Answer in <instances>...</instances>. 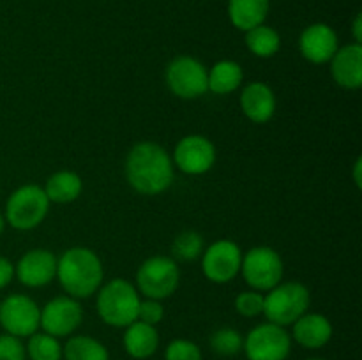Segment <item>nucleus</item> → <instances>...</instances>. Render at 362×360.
I'll return each instance as SVG.
<instances>
[{
	"label": "nucleus",
	"instance_id": "1",
	"mask_svg": "<svg viewBox=\"0 0 362 360\" xmlns=\"http://www.w3.org/2000/svg\"><path fill=\"white\" fill-rule=\"evenodd\" d=\"M126 176L136 193L154 196L172 186L173 161L161 145L141 141L127 154Z\"/></svg>",
	"mask_w": 362,
	"mask_h": 360
},
{
	"label": "nucleus",
	"instance_id": "2",
	"mask_svg": "<svg viewBox=\"0 0 362 360\" xmlns=\"http://www.w3.org/2000/svg\"><path fill=\"white\" fill-rule=\"evenodd\" d=\"M60 286L73 299H88L103 282V263L88 247H71L57 260Z\"/></svg>",
	"mask_w": 362,
	"mask_h": 360
},
{
	"label": "nucleus",
	"instance_id": "3",
	"mask_svg": "<svg viewBox=\"0 0 362 360\" xmlns=\"http://www.w3.org/2000/svg\"><path fill=\"white\" fill-rule=\"evenodd\" d=\"M140 295L134 284L115 277L106 282L98 293V313L106 325L122 328L136 321Z\"/></svg>",
	"mask_w": 362,
	"mask_h": 360
},
{
	"label": "nucleus",
	"instance_id": "4",
	"mask_svg": "<svg viewBox=\"0 0 362 360\" xmlns=\"http://www.w3.org/2000/svg\"><path fill=\"white\" fill-rule=\"evenodd\" d=\"M310 307V292L303 282H279L264 296V314L271 323L288 327Z\"/></svg>",
	"mask_w": 362,
	"mask_h": 360
},
{
	"label": "nucleus",
	"instance_id": "5",
	"mask_svg": "<svg viewBox=\"0 0 362 360\" xmlns=\"http://www.w3.org/2000/svg\"><path fill=\"white\" fill-rule=\"evenodd\" d=\"M49 200L45 189L35 184H27L14 191L6 203V219L13 228L32 229L45 221Z\"/></svg>",
	"mask_w": 362,
	"mask_h": 360
},
{
	"label": "nucleus",
	"instance_id": "6",
	"mask_svg": "<svg viewBox=\"0 0 362 360\" xmlns=\"http://www.w3.org/2000/svg\"><path fill=\"white\" fill-rule=\"evenodd\" d=\"M179 265L168 256L147 258L136 272L138 292L147 299H168L179 288Z\"/></svg>",
	"mask_w": 362,
	"mask_h": 360
},
{
	"label": "nucleus",
	"instance_id": "7",
	"mask_svg": "<svg viewBox=\"0 0 362 360\" xmlns=\"http://www.w3.org/2000/svg\"><path fill=\"white\" fill-rule=\"evenodd\" d=\"M240 272L247 284L257 292H269L283 279L281 256L272 247H253L243 256Z\"/></svg>",
	"mask_w": 362,
	"mask_h": 360
},
{
	"label": "nucleus",
	"instance_id": "8",
	"mask_svg": "<svg viewBox=\"0 0 362 360\" xmlns=\"http://www.w3.org/2000/svg\"><path fill=\"white\" fill-rule=\"evenodd\" d=\"M243 349L247 360H286L292 349V337L285 327L267 321L250 330Z\"/></svg>",
	"mask_w": 362,
	"mask_h": 360
},
{
	"label": "nucleus",
	"instance_id": "9",
	"mask_svg": "<svg viewBox=\"0 0 362 360\" xmlns=\"http://www.w3.org/2000/svg\"><path fill=\"white\" fill-rule=\"evenodd\" d=\"M166 83L177 97L197 99L209 90L207 69L193 56H177L166 67Z\"/></svg>",
	"mask_w": 362,
	"mask_h": 360
},
{
	"label": "nucleus",
	"instance_id": "10",
	"mask_svg": "<svg viewBox=\"0 0 362 360\" xmlns=\"http://www.w3.org/2000/svg\"><path fill=\"white\" fill-rule=\"evenodd\" d=\"M41 309L27 295H11L0 304V325L14 337H30L39 328Z\"/></svg>",
	"mask_w": 362,
	"mask_h": 360
},
{
	"label": "nucleus",
	"instance_id": "11",
	"mask_svg": "<svg viewBox=\"0 0 362 360\" xmlns=\"http://www.w3.org/2000/svg\"><path fill=\"white\" fill-rule=\"evenodd\" d=\"M243 253L232 240H218L211 244L202 258V272L209 281L226 284L240 272Z\"/></svg>",
	"mask_w": 362,
	"mask_h": 360
},
{
	"label": "nucleus",
	"instance_id": "12",
	"mask_svg": "<svg viewBox=\"0 0 362 360\" xmlns=\"http://www.w3.org/2000/svg\"><path fill=\"white\" fill-rule=\"evenodd\" d=\"M83 320V309L73 296H55L41 309L39 327L53 337L71 335Z\"/></svg>",
	"mask_w": 362,
	"mask_h": 360
},
{
	"label": "nucleus",
	"instance_id": "13",
	"mask_svg": "<svg viewBox=\"0 0 362 360\" xmlns=\"http://www.w3.org/2000/svg\"><path fill=\"white\" fill-rule=\"evenodd\" d=\"M173 162L187 175H204L216 162L214 143L202 134L184 136L175 145Z\"/></svg>",
	"mask_w": 362,
	"mask_h": 360
},
{
	"label": "nucleus",
	"instance_id": "14",
	"mask_svg": "<svg viewBox=\"0 0 362 360\" xmlns=\"http://www.w3.org/2000/svg\"><path fill=\"white\" fill-rule=\"evenodd\" d=\"M14 274L28 288L46 286L57 275L55 254L48 249H30L20 258Z\"/></svg>",
	"mask_w": 362,
	"mask_h": 360
},
{
	"label": "nucleus",
	"instance_id": "15",
	"mask_svg": "<svg viewBox=\"0 0 362 360\" xmlns=\"http://www.w3.org/2000/svg\"><path fill=\"white\" fill-rule=\"evenodd\" d=\"M338 48V35L327 23H313L300 34L299 49L311 64L331 62Z\"/></svg>",
	"mask_w": 362,
	"mask_h": 360
},
{
	"label": "nucleus",
	"instance_id": "16",
	"mask_svg": "<svg viewBox=\"0 0 362 360\" xmlns=\"http://www.w3.org/2000/svg\"><path fill=\"white\" fill-rule=\"evenodd\" d=\"M331 74L339 87L357 90L362 87V46L354 42L338 48L331 59Z\"/></svg>",
	"mask_w": 362,
	"mask_h": 360
},
{
	"label": "nucleus",
	"instance_id": "17",
	"mask_svg": "<svg viewBox=\"0 0 362 360\" xmlns=\"http://www.w3.org/2000/svg\"><path fill=\"white\" fill-rule=\"evenodd\" d=\"M243 113L255 124H265L274 116L276 95L264 81H253L246 85L240 94Z\"/></svg>",
	"mask_w": 362,
	"mask_h": 360
},
{
	"label": "nucleus",
	"instance_id": "18",
	"mask_svg": "<svg viewBox=\"0 0 362 360\" xmlns=\"http://www.w3.org/2000/svg\"><path fill=\"white\" fill-rule=\"evenodd\" d=\"M293 339L303 348L318 349L327 344L332 337V325L324 314L304 313L293 321Z\"/></svg>",
	"mask_w": 362,
	"mask_h": 360
},
{
	"label": "nucleus",
	"instance_id": "19",
	"mask_svg": "<svg viewBox=\"0 0 362 360\" xmlns=\"http://www.w3.org/2000/svg\"><path fill=\"white\" fill-rule=\"evenodd\" d=\"M159 346V334L156 327L144 323V321H133L126 327L124 334V348L133 359L145 360L156 353Z\"/></svg>",
	"mask_w": 362,
	"mask_h": 360
},
{
	"label": "nucleus",
	"instance_id": "20",
	"mask_svg": "<svg viewBox=\"0 0 362 360\" xmlns=\"http://www.w3.org/2000/svg\"><path fill=\"white\" fill-rule=\"evenodd\" d=\"M269 7V0H228V18L233 27L247 32L258 25H264Z\"/></svg>",
	"mask_w": 362,
	"mask_h": 360
},
{
	"label": "nucleus",
	"instance_id": "21",
	"mask_svg": "<svg viewBox=\"0 0 362 360\" xmlns=\"http://www.w3.org/2000/svg\"><path fill=\"white\" fill-rule=\"evenodd\" d=\"M244 80L243 67L233 60H219L207 73L209 90L218 95H226L235 92Z\"/></svg>",
	"mask_w": 362,
	"mask_h": 360
},
{
	"label": "nucleus",
	"instance_id": "22",
	"mask_svg": "<svg viewBox=\"0 0 362 360\" xmlns=\"http://www.w3.org/2000/svg\"><path fill=\"white\" fill-rule=\"evenodd\" d=\"M42 189H45L48 200L53 201V203H71L81 194L83 184H81L78 173L64 169V172L53 173L46 180V186Z\"/></svg>",
	"mask_w": 362,
	"mask_h": 360
},
{
	"label": "nucleus",
	"instance_id": "23",
	"mask_svg": "<svg viewBox=\"0 0 362 360\" xmlns=\"http://www.w3.org/2000/svg\"><path fill=\"white\" fill-rule=\"evenodd\" d=\"M66 360H108V349L98 339L88 335H74L62 348Z\"/></svg>",
	"mask_w": 362,
	"mask_h": 360
},
{
	"label": "nucleus",
	"instance_id": "24",
	"mask_svg": "<svg viewBox=\"0 0 362 360\" xmlns=\"http://www.w3.org/2000/svg\"><path fill=\"white\" fill-rule=\"evenodd\" d=\"M246 46L253 55L260 56V59H269L279 52L281 37L269 25H258V27L246 32Z\"/></svg>",
	"mask_w": 362,
	"mask_h": 360
},
{
	"label": "nucleus",
	"instance_id": "25",
	"mask_svg": "<svg viewBox=\"0 0 362 360\" xmlns=\"http://www.w3.org/2000/svg\"><path fill=\"white\" fill-rule=\"evenodd\" d=\"M25 353L30 356V360H62V346L59 339L46 332L32 334Z\"/></svg>",
	"mask_w": 362,
	"mask_h": 360
},
{
	"label": "nucleus",
	"instance_id": "26",
	"mask_svg": "<svg viewBox=\"0 0 362 360\" xmlns=\"http://www.w3.org/2000/svg\"><path fill=\"white\" fill-rule=\"evenodd\" d=\"M244 339L235 328L223 327L218 328L214 334L211 335V348L212 352L218 353L221 356H233L243 349Z\"/></svg>",
	"mask_w": 362,
	"mask_h": 360
},
{
	"label": "nucleus",
	"instance_id": "27",
	"mask_svg": "<svg viewBox=\"0 0 362 360\" xmlns=\"http://www.w3.org/2000/svg\"><path fill=\"white\" fill-rule=\"evenodd\" d=\"M173 256L182 261H191L198 258L204 251V240L197 232H184L173 240Z\"/></svg>",
	"mask_w": 362,
	"mask_h": 360
},
{
	"label": "nucleus",
	"instance_id": "28",
	"mask_svg": "<svg viewBox=\"0 0 362 360\" xmlns=\"http://www.w3.org/2000/svg\"><path fill=\"white\" fill-rule=\"evenodd\" d=\"M237 313L246 318H255L264 313V295L262 292L251 289V292H240L235 299Z\"/></svg>",
	"mask_w": 362,
	"mask_h": 360
},
{
	"label": "nucleus",
	"instance_id": "29",
	"mask_svg": "<svg viewBox=\"0 0 362 360\" xmlns=\"http://www.w3.org/2000/svg\"><path fill=\"white\" fill-rule=\"evenodd\" d=\"M165 360H202V352L189 339H173L166 348Z\"/></svg>",
	"mask_w": 362,
	"mask_h": 360
},
{
	"label": "nucleus",
	"instance_id": "30",
	"mask_svg": "<svg viewBox=\"0 0 362 360\" xmlns=\"http://www.w3.org/2000/svg\"><path fill=\"white\" fill-rule=\"evenodd\" d=\"M165 318V307L161 306L159 300L154 299H147V300H140V307H138V321H144V323L156 325Z\"/></svg>",
	"mask_w": 362,
	"mask_h": 360
},
{
	"label": "nucleus",
	"instance_id": "31",
	"mask_svg": "<svg viewBox=\"0 0 362 360\" xmlns=\"http://www.w3.org/2000/svg\"><path fill=\"white\" fill-rule=\"evenodd\" d=\"M25 348L20 337L14 335H0V360H25Z\"/></svg>",
	"mask_w": 362,
	"mask_h": 360
},
{
	"label": "nucleus",
	"instance_id": "32",
	"mask_svg": "<svg viewBox=\"0 0 362 360\" xmlns=\"http://www.w3.org/2000/svg\"><path fill=\"white\" fill-rule=\"evenodd\" d=\"M14 277V265L7 258L0 256V289L6 288Z\"/></svg>",
	"mask_w": 362,
	"mask_h": 360
},
{
	"label": "nucleus",
	"instance_id": "33",
	"mask_svg": "<svg viewBox=\"0 0 362 360\" xmlns=\"http://www.w3.org/2000/svg\"><path fill=\"white\" fill-rule=\"evenodd\" d=\"M352 34H354V39H356L357 44H361V42H362V14L361 13L357 14L356 20H354Z\"/></svg>",
	"mask_w": 362,
	"mask_h": 360
},
{
	"label": "nucleus",
	"instance_id": "34",
	"mask_svg": "<svg viewBox=\"0 0 362 360\" xmlns=\"http://www.w3.org/2000/svg\"><path fill=\"white\" fill-rule=\"evenodd\" d=\"M361 169H362V159H361V157H357L356 164H354V182H356V186H357V187H362Z\"/></svg>",
	"mask_w": 362,
	"mask_h": 360
},
{
	"label": "nucleus",
	"instance_id": "35",
	"mask_svg": "<svg viewBox=\"0 0 362 360\" xmlns=\"http://www.w3.org/2000/svg\"><path fill=\"white\" fill-rule=\"evenodd\" d=\"M4 232V217H2V214H0V233Z\"/></svg>",
	"mask_w": 362,
	"mask_h": 360
},
{
	"label": "nucleus",
	"instance_id": "36",
	"mask_svg": "<svg viewBox=\"0 0 362 360\" xmlns=\"http://www.w3.org/2000/svg\"><path fill=\"white\" fill-rule=\"evenodd\" d=\"M308 360H325V359H308Z\"/></svg>",
	"mask_w": 362,
	"mask_h": 360
}]
</instances>
